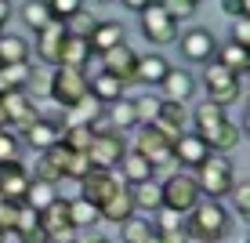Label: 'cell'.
Listing matches in <instances>:
<instances>
[{
  "label": "cell",
  "instance_id": "obj_14",
  "mask_svg": "<svg viewBox=\"0 0 250 243\" xmlns=\"http://www.w3.org/2000/svg\"><path fill=\"white\" fill-rule=\"evenodd\" d=\"M98 58H102V69H105V73L120 76L124 84L134 80V62H138V55H134V47H127V40H124V44H116V47H109V51H102Z\"/></svg>",
  "mask_w": 250,
  "mask_h": 243
},
{
  "label": "cell",
  "instance_id": "obj_28",
  "mask_svg": "<svg viewBox=\"0 0 250 243\" xmlns=\"http://www.w3.org/2000/svg\"><path fill=\"white\" fill-rule=\"evenodd\" d=\"M225 106H218V102H210V98H207V102H200V106H196V116H192V124H196V134H210L214 131V127H221V124H225Z\"/></svg>",
  "mask_w": 250,
  "mask_h": 243
},
{
  "label": "cell",
  "instance_id": "obj_26",
  "mask_svg": "<svg viewBox=\"0 0 250 243\" xmlns=\"http://www.w3.org/2000/svg\"><path fill=\"white\" fill-rule=\"evenodd\" d=\"M105 124L113 131H127V127H138V116H134V98H116L105 106Z\"/></svg>",
  "mask_w": 250,
  "mask_h": 243
},
{
  "label": "cell",
  "instance_id": "obj_2",
  "mask_svg": "<svg viewBox=\"0 0 250 243\" xmlns=\"http://www.w3.org/2000/svg\"><path fill=\"white\" fill-rule=\"evenodd\" d=\"M192 178L196 185H200V196L207 199H221L232 189V181H236V167H232L229 153H214L200 163V167H192Z\"/></svg>",
  "mask_w": 250,
  "mask_h": 243
},
{
  "label": "cell",
  "instance_id": "obj_36",
  "mask_svg": "<svg viewBox=\"0 0 250 243\" xmlns=\"http://www.w3.org/2000/svg\"><path fill=\"white\" fill-rule=\"evenodd\" d=\"M55 185L51 181H40V178H33L29 181V189H25V196H22V203H29V207H37V211H44V207L55 199Z\"/></svg>",
  "mask_w": 250,
  "mask_h": 243
},
{
  "label": "cell",
  "instance_id": "obj_58",
  "mask_svg": "<svg viewBox=\"0 0 250 243\" xmlns=\"http://www.w3.org/2000/svg\"><path fill=\"white\" fill-rule=\"evenodd\" d=\"M188 4H196V7H200V0H188Z\"/></svg>",
  "mask_w": 250,
  "mask_h": 243
},
{
  "label": "cell",
  "instance_id": "obj_8",
  "mask_svg": "<svg viewBox=\"0 0 250 243\" xmlns=\"http://www.w3.org/2000/svg\"><path fill=\"white\" fill-rule=\"evenodd\" d=\"M145 156V160L152 163V167H163V163H170L174 156H170V138L156 131V124H138V134H134V145Z\"/></svg>",
  "mask_w": 250,
  "mask_h": 243
},
{
  "label": "cell",
  "instance_id": "obj_24",
  "mask_svg": "<svg viewBox=\"0 0 250 243\" xmlns=\"http://www.w3.org/2000/svg\"><path fill=\"white\" fill-rule=\"evenodd\" d=\"M167 58L163 55H138V62H134V80L138 84H149V88H156V84L167 76Z\"/></svg>",
  "mask_w": 250,
  "mask_h": 243
},
{
  "label": "cell",
  "instance_id": "obj_51",
  "mask_svg": "<svg viewBox=\"0 0 250 243\" xmlns=\"http://www.w3.org/2000/svg\"><path fill=\"white\" fill-rule=\"evenodd\" d=\"M156 236H160V243H188L185 229H156Z\"/></svg>",
  "mask_w": 250,
  "mask_h": 243
},
{
  "label": "cell",
  "instance_id": "obj_53",
  "mask_svg": "<svg viewBox=\"0 0 250 243\" xmlns=\"http://www.w3.org/2000/svg\"><path fill=\"white\" fill-rule=\"evenodd\" d=\"M120 4H124V7H127V11H142V7H145V4H149V0H120Z\"/></svg>",
  "mask_w": 250,
  "mask_h": 243
},
{
  "label": "cell",
  "instance_id": "obj_38",
  "mask_svg": "<svg viewBox=\"0 0 250 243\" xmlns=\"http://www.w3.org/2000/svg\"><path fill=\"white\" fill-rule=\"evenodd\" d=\"M94 25H98V19H94L87 7H80L76 15H69V19H65V33H69V37H83V40H87Z\"/></svg>",
  "mask_w": 250,
  "mask_h": 243
},
{
  "label": "cell",
  "instance_id": "obj_45",
  "mask_svg": "<svg viewBox=\"0 0 250 243\" xmlns=\"http://www.w3.org/2000/svg\"><path fill=\"white\" fill-rule=\"evenodd\" d=\"M160 7H163V11H167L174 22L192 19V11H196V4H188V0H160Z\"/></svg>",
  "mask_w": 250,
  "mask_h": 243
},
{
  "label": "cell",
  "instance_id": "obj_40",
  "mask_svg": "<svg viewBox=\"0 0 250 243\" xmlns=\"http://www.w3.org/2000/svg\"><path fill=\"white\" fill-rule=\"evenodd\" d=\"M225 196L232 199V207H236L239 218H250V181H247V178H236Z\"/></svg>",
  "mask_w": 250,
  "mask_h": 243
},
{
  "label": "cell",
  "instance_id": "obj_60",
  "mask_svg": "<svg viewBox=\"0 0 250 243\" xmlns=\"http://www.w3.org/2000/svg\"><path fill=\"white\" fill-rule=\"evenodd\" d=\"M73 243H76V240H73Z\"/></svg>",
  "mask_w": 250,
  "mask_h": 243
},
{
  "label": "cell",
  "instance_id": "obj_41",
  "mask_svg": "<svg viewBox=\"0 0 250 243\" xmlns=\"http://www.w3.org/2000/svg\"><path fill=\"white\" fill-rule=\"evenodd\" d=\"M22 22L29 25V29H40V25H47V22H51L47 0H25V4H22Z\"/></svg>",
  "mask_w": 250,
  "mask_h": 243
},
{
  "label": "cell",
  "instance_id": "obj_43",
  "mask_svg": "<svg viewBox=\"0 0 250 243\" xmlns=\"http://www.w3.org/2000/svg\"><path fill=\"white\" fill-rule=\"evenodd\" d=\"M33 178H40V181H51V185H58L65 175H62V167H58L55 160H51L47 153H40V160H37V167H33Z\"/></svg>",
  "mask_w": 250,
  "mask_h": 243
},
{
  "label": "cell",
  "instance_id": "obj_31",
  "mask_svg": "<svg viewBox=\"0 0 250 243\" xmlns=\"http://www.w3.org/2000/svg\"><path fill=\"white\" fill-rule=\"evenodd\" d=\"M69 221H73L76 229H91V225L102 221V211L91 203V199L76 196V199H69Z\"/></svg>",
  "mask_w": 250,
  "mask_h": 243
},
{
  "label": "cell",
  "instance_id": "obj_32",
  "mask_svg": "<svg viewBox=\"0 0 250 243\" xmlns=\"http://www.w3.org/2000/svg\"><path fill=\"white\" fill-rule=\"evenodd\" d=\"M11 62H29V44L15 33H0V66Z\"/></svg>",
  "mask_w": 250,
  "mask_h": 243
},
{
  "label": "cell",
  "instance_id": "obj_6",
  "mask_svg": "<svg viewBox=\"0 0 250 243\" xmlns=\"http://www.w3.org/2000/svg\"><path fill=\"white\" fill-rule=\"evenodd\" d=\"M207 73H203V88H207V98L218 102V106H232V102H239V76L229 73L221 62H203Z\"/></svg>",
  "mask_w": 250,
  "mask_h": 243
},
{
  "label": "cell",
  "instance_id": "obj_30",
  "mask_svg": "<svg viewBox=\"0 0 250 243\" xmlns=\"http://www.w3.org/2000/svg\"><path fill=\"white\" fill-rule=\"evenodd\" d=\"M214 62H221V66L229 69V73L243 76L247 69H250V47H243V44H232V40H229V44L221 47V55L214 58Z\"/></svg>",
  "mask_w": 250,
  "mask_h": 243
},
{
  "label": "cell",
  "instance_id": "obj_19",
  "mask_svg": "<svg viewBox=\"0 0 250 243\" xmlns=\"http://www.w3.org/2000/svg\"><path fill=\"white\" fill-rule=\"evenodd\" d=\"M116 175L124 178L127 185H134V181L152 178V175H156V167H152V163L145 160V156L138 153V149H131V145H127V153L120 156V163H116Z\"/></svg>",
  "mask_w": 250,
  "mask_h": 243
},
{
  "label": "cell",
  "instance_id": "obj_1",
  "mask_svg": "<svg viewBox=\"0 0 250 243\" xmlns=\"http://www.w3.org/2000/svg\"><path fill=\"white\" fill-rule=\"evenodd\" d=\"M182 229L188 243H225V236L232 232V218L218 199H200L192 211H185Z\"/></svg>",
  "mask_w": 250,
  "mask_h": 243
},
{
  "label": "cell",
  "instance_id": "obj_57",
  "mask_svg": "<svg viewBox=\"0 0 250 243\" xmlns=\"http://www.w3.org/2000/svg\"><path fill=\"white\" fill-rule=\"evenodd\" d=\"M25 243H47V240H25Z\"/></svg>",
  "mask_w": 250,
  "mask_h": 243
},
{
  "label": "cell",
  "instance_id": "obj_5",
  "mask_svg": "<svg viewBox=\"0 0 250 243\" xmlns=\"http://www.w3.org/2000/svg\"><path fill=\"white\" fill-rule=\"evenodd\" d=\"M138 19H142V33H145L149 44L167 47V44H174V40H178V22L160 7V0H149V4L138 11Z\"/></svg>",
  "mask_w": 250,
  "mask_h": 243
},
{
  "label": "cell",
  "instance_id": "obj_48",
  "mask_svg": "<svg viewBox=\"0 0 250 243\" xmlns=\"http://www.w3.org/2000/svg\"><path fill=\"white\" fill-rule=\"evenodd\" d=\"M182 221H185V214H178V211H170V207H156V229H182Z\"/></svg>",
  "mask_w": 250,
  "mask_h": 243
},
{
  "label": "cell",
  "instance_id": "obj_21",
  "mask_svg": "<svg viewBox=\"0 0 250 243\" xmlns=\"http://www.w3.org/2000/svg\"><path fill=\"white\" fill-rule=\"evenodd\" d=\"M94 58V51L91 44L83 37H69L65 33V40H62V51H58V62L55 66H73V69H87V62Z\"/></svg>",
  "mask_w": 250,
  "mask_h": 243
},
{
  "label": "cell",
  "instance_id": "obj_34",
  "mask_svg": "<svg viewBox=\"0 0 250 243\" xmlns=\"http://www.w3.org/2000/svg\"><path fill=\"white\" fill-rule=\"evenodd\" d=\"M120 232H124V243H145L152 236V232H156V225H152L149 218H124L120 221Z\"/></svg>",
  "mask_w": 250,
  "mask_h": 243
},
{
  "label": "cell",
  "instance_id": "obj_44",
  "mask_svg": "<svg viewBox=\"0 0 250 243\" xmlns=\"http://www.w3.org/2000/svg\"><path fill=\"white\" fill-rule=\"evenodd\" d=\"M83 7V0H47V15L55 22H65L69 15H76Z\"/></svg>",
  "mask_w": 250,
  "mask_h": 243
},
{
  "label": "cell",
  "instance_id": "obj_49",
  "mask_svg": "<svg viewBox=\"0 0 250 243\" xmlns=\"http://www.w3.org/2000/svg\"><path fill=\"white\" fill-rule=\"evenodd\" d=\"M232 44L250 47V19H247V15H239V19L232 22Z\"/></svg>",
  "mask_w": 250,
  "mask_h": 243
},
{
  "label": "cell",
  "instance_id": "obj_37",
  "mask_svg": "<svg viewBox=\"0 0 250 243\" xmlns=\"http://www.w3.org/2000/svg\"><path fill=\"white\" fill-rule=\"evenodd\" d=\"M22 91L29 94V98H37V94H51V73H47V66H29V76H25Z\"/></svg>",
  "mask_w": 250,
  "mask_h": 243
},
{
  "label": "cell",
  "instance_id": "obj_52",
  "mask_svg": "<svg viewBox=\"0 0 250 243\" xmlns=\"http://www.w3.org/2000/svg\"><path fill=\"white\" fill-rule=\"evenodd\" d=\"M11 19V0H0V25Z\"/></svg>",
  "mask_w": 250,
  "mask_h": 243
},
{
  "label": "cell",
  "instance_id": "obj_4",
  "mask_svg": "<svg viewBox=\"0 0 250 243\" xmlns=\"http://www.w3.org/2000/svg\"><path fill=\"white\" fill-rule=\"evenodd\" d=\"M87 94V73L83 69H73V66H55L51 69V94L62 109L76 106V102Z\"/></svg>",
  "mask_w": 250,
  "mask_h": 243
},
{
  "label": "cell",
  "instance_id": "obj_39",
  "mask_svg": "<svg viewBox=\"0 0 250 243\" xmlns=\"http://www.w3.org/2000/svg\"><path fill=\"white\" fill-rule=\"evenodd\" d=\"M160 106H163L160 94H138V98H134V116H138V124H152V120L160 116Z\"/></svg>",
  "mask_w": 250,
  "mask_h": 243
},
{
  "label": "cell",
  "instance_id": "obj_27",
  "mask_svg": "<svg viewBox=\"0 0 250 243\" xmlns=\"http://www.w3.org/2000/svg\"><path fill=\"white\" fill-rule=\"evenodd\" d=\"M87 44H91L94 55H102V51H109V47H116V44H124V25H120V22H98V25L91 29Z\"/></svg>",
  "mask_w": 250,
  "mask_h": 243
},
{
  "label": "cell",
  "instance_id": "obj_23",
  "mask_svg": "<svg viewBox=\"0 0 250 243\" xmlns=\"http://www.w3.org/2000/svg\"><path fill=\"white\" fill-rule=\"evenodd\" d=\"M98 211H102V218H105V221H116V225L124 221V218H131V214H134V199H131V185H120L116 193H113V196L105 199V203L98 207Z\"/></svg>",
  "mask_w": 250,
  "mask_h": 243
},
{
  "label": "cell",
  "instance_id": "obj_56",
  "mask_svg": "<svg viewBox=\"0 0 250 243\" xmlns=\"http://www.w3.org/2000/svg\"><path fill=\"white\" fill-rule=\"evenodd\" d=\"M91 243H113V240H102V236H98V240H91Z\"/></svg>",
  "mask_w": 250,
  "mask_h": 243
},
{
  "label": "cell",
  "instance_id": "obj_35",
  "mask_svg": "<svg viewBox=\"0 0 250 243\" xmlns=\"http://www.w3.org/2000/svg\"><path fill=\"white\" fill-rule=\"evenodd\" d=\"M62 142L69 145V149H76V153H87V145H91V138H94V124H73V127H62Z\"/></svg>",
  "mask_w": 250,
  "mask_h": 243
},
{
  "label": "cell",
  "instance_id": "obj_55",
  "mask_svg": "<svg viewBox=\"0 0 250 243\" xmlns=\"http://www.w3.org/2000/svg\"><path fill=\"white\" fill-rule=\"evenodd\" d=\"M145 243H160V236H156V232H152V236H149V240H145Z\"/></svg>",
  "mask_w": 250,
  "mask_h": 243
},
{
  "label": "cell",
  "instance_id": "obj_46",
  "mask_svg": "<svg viewBox=\"0 0 250 243\" xmlns=\"http://www.w3.org/2000/svg\"><path fill=\"white\" fill-rule=\"evenodd\" d=\"M7 160H19V134L15 131H0V163H7Z\"/></svg>",
  "mask_w": 250,
  "mask_h": 243
},
{
  "label": "cell",
  "instance_id": "obj_11",
  "mask_svg": "<svg viewBox=\"0 0 250 243\" xmlns=\"http://www.w3.org/2000/svg\"><path fill=\"white\" fill-rule=\"evenodd\" d=\"M170 156H174L182 167H200V163L210 156V145H207V138L203 134H196V131H182L170 142Z\"/></svg>",
  "mask_w": 250,
  "mask_h": 243
},
{
  "label": "cell",
  "instance_id": "obj_12",
  "mask_svg": "<svg viewBox=\"0 0 250 243\" xmlns=\"http://www.w3.org/2000/svg\"><path fill=\"white\" fill-rule=\"evenodd\" d=\"M0 106H4V112H7V124H19V131H25V127L40 116L37 102H33L25 91H4L0 94Z\"/></svg>",
  "mask_w": 250,
  "mask_h": 243
},
{
  "label": "cell",
  "instance_id": "obj_50",
  "mask_svg": "<svg viewBox=\"0 0 250 243\" xmlns=\"http://www.w3.org/2000/svg\"><path fill=\"white\" fill-rule=\"evenodd\" d=\"M221 11L239 19V15H250V0H221Z\"/></svg>",
  "mask_w": 250,
  "mask_h": 243
},
{
  "label": "cell",
  "instance_id": "obj_9",
  "mask_svg": "<svg viewBox=\"0 0 250 243\" xmlns=\"http://www.w3.org/2000/svg\"><path fill=\"white\" fill-rule=\"evenodd\" d=\"M120 185H127V181L120 178L116 171H102V167H91L87 175L80 178V196H83V199H91L94 207H102V203H105V199H109V196H113L116 189H120Z\"/></svg>",
  "mask_w": 250,
  "mask_h": 243
},
{
  "label": "cell",
  "instance_id": "obj_25",
  "mask_svg": "<svg viewBox=\"0 0 250 243\" xmlns=\"http://www.w3.org/2000/svg\"><path fill=\"white\" fill-rule=\"evenodd\" d=\"M15 232L22 240H44V221H40V211L29 203L15 207Z\"/></svg>",
  "mask_w": 250,
  "mask_h": 243
},
{
  "label": "cell",
  "instance_id": "obj_13",
  "mask_svg": "<svg viewBox=\"0 0 250 243\" xmlns=\"http://www.w3.org/2000/svg\"><path fill=\"white\" fill-rule=\"evenodd\" d=\"M29 181H33V175L22 167L19 160L0 163V196H4V199H11V203H22V196H25V189H29Z\"/></svg>",
  "mask_w": 250,
  "mask_h": 243
},
{
  "label": "cell",
  "instance_id": "obj_54",
  "mask_svg": "<svg viewBox=\"0 0 250 243\" xmlns=\"http://www.w3.org/2000/svg\"><path fill=\"white\" fill-rule=\"evenodd\" d=\"M4 127H11V124H7V112H4V106H0V131H4Z\"/></svg>",
  "mask_w": 250,
  "mask_h": 243
},
{
  "label": "cell",
  "instance_id": "obj_17",
  "mask_svg": "<svg viewBox=\"0 0 250 243\" xmlns=\"http://www.w3.org/2000/svg\"><path fill=\"white\" fill-rule=\"evenodd\" d=\"M102 116H105V106H102V102L87 91L76 106H69V109L62 112V120H58V124H62V127H73V124H98Z\"/></svg>",
  "mask_w": 250,
  "mask_h": 243
},
{
  "label": "cell",
  "instance_id": "obj_47",
  "mask_svg": "<svg viewBox=\"0 0 250 243\" xmlns=\"http://www.w3.org/2000/svg\"><path fill=\"white\" fill-rule=\"evenodd\" d=\"M87 171H91L87 153H76V149H73V156H69V163H65V178H76V181H80Z\"/></svg>",
  "mask_w": 250,
  "mask_h": 243
},
{
  "label": "cell",
  "instance_id": "obj_16",
  "mask_svg": "<svg viewBox=\"0 0 250 243\" xmlns=\"http://www.w3.org/2000/svg\"><path fill=\"white\" fill-rule=\"evenodd\" d=\"M62 40H65V22H55L51 19L47 25L37 29V55L44 58L47 66L58 62V51H62Z\"/></svg>",
  "mask_w": 250,
  "mask_h": 243
},
{
  "label": "cell",
  "instance_id": "obj_33",
  "mask_svg": "<svg viewBox=\"0 0 250 243\" xmlns=\"http://www.w3.org/2000/svg\"><path fill=\"white\" fill-rule=\"evenodd\" d=\"M207 145H210L214 153H229V149H236V145H239V127L232 124V120H225L221 127H214V131L207 134Z\"/></svg>",
  "mask_w": 250,
  "mask_h": 243
},
{
  "label": "cell",
  "instance_id": "obj_18",
  "mask_svg": "<svg viewBox=\"0 0 250 243\" xmlns=\"http://www.w3.org/2000/svg\"><path fill=\"white\" fill-rule=\"evenodd\" d=\"M152 124H156V131H160V134H167L170 142H174V138L185 131V124H188L185 102H163V106H160V116L152 120Z\"/></svg>",
  "mask_w": 250,
  "mask_h": 243
},
{
  "label": "cell",
  "instance_id": "obj_15",
  "mask_svg": "<svg viewBox=\"0 0 250 243\" xmlns=\"http://www.w3.org/2000/svg\"><path fill=\"white\" fill-rule=\"evenodd\" d=\"M87 91L102 102V106H109V102H116V98L127 94V84L120 80V76L105 73V69H98V73H87Z\"/></svg>",
  "mask_w": 250,
  "mask_h": 243
},
{
  "label": "cell",
  "instance_id": "obj_42",
  "mask_svg": "<svg viewBox=\"0 0 250 243\" xmlns=\"http://www.w3.org/2000/svg\"><path fill=\"white\" fill-rule=\"evenodd\" d=\"M29 66L33 62H11V66H0V80H4L7 91H22L25 76H29Z\"/></svg>",
  "mask_w": 250,
  "mask_h": 243
},
{
  "label": "cell",
  "instance_id": "obj_20",
  "mask_svg": "<svg viewBox=\"0 0 250 243\" xmlns=\"http://www.w3.org/2000/svg\"><path fill=\"white\" fill-rule=\"evenodd\" d=\"M160 88H163V94H160L163 102H188L192 91H196V84H192V73H185V69H167Z\"/></svg>",
  "mask_w": 250,
  "mask_h": 243
},
{
  "label": "cell",
  "instance_id": "obj_59",
  "mask_svg": "<svg viewBox=\"0 0 250 243\" xmlns=\"http://www.w3.org/2000/svg\"><path fill=\"white\" fill-rule=\"evenodd\" d=\"M0 243H4V229H0Z\"/></svg>",
  "mask_w": 250,
  "mask_h": 243
},
{
  "label": "cell",
  "instance_id": "obj_10",
  "mask_svg": "<svg viewBox=\"0 0 250 243\" xmlns=\"http://www.w3.org/2000/svg\"><path fill=\"white\" fill-rule=\"evenodd\" d=\"M178 47H182V55L188 62H210V58L218 55V40H214V33L203 29V25L185 29L182 37H178Z\"/></svg>",
  "mask_w": 250,
  "mask_h": 243
},
{
  "label": "cell",
  "instance_id": "obj_7",
  "mask_svg": "<svg viewBox=\"0 0 250 243\" xmlns=\"http://www.w3.org/2000/svg\"><path fill=\"white\" fill-rule=\"evenodd\" d=\"M160 193H163V207H170V211H178V214L192 211L203 199L192 175H170L167 181H160Z\"/></svg>",
  "mask_w": 250,
  "mask_h": 243
},
{
  "label": "cell",
  "instance_id": "obj_22",
  "mask_svg": "<svg viewBox=\"0 0 250 243\" xmlns=\"http://www.w3.org/2000/svg\"><path fill=\"white\" fill-rule=\"evenodd\" d=\"M22 134H25V142H29L33 149H47L51 142H58V134H62V124H58L55 116H37Z\"/></svg>",
  "mask_w": 250,
  "mask_h": 243
},
{
  "label": "cell",
  "instance_id": "obj_3",
  "mask_svg": "<svg viewBox=\"0 0 250 243\" xmlns=\"http://www.w3.org/2000/svg\"><path fill=\"white\" fill-rule=\"evenodd\" d=\"M124 153H127L124 134L113 131L105 120H98V124H94V138H91V145H87V160H91V167L116 171V163H120V156H124Z\"/></svg>",
  "mask_w": 250,
  "mask_h": 243
},
{
  "label": "cell",
  "instance_id": "obj_29",
  "mask_svg": "<svg viewBox=\"0 0 250 243\" xmlns=\"http://www.w3.org/2000/svg\"><path fill=\"white\" fill-rule=\"evenodd\" d=\"M131 199H134V207H142V211H156V207H163L160 181H156V178L134 181V185H131Z\"/></svg>",
  "mask_w": 250,
  "mask_h": 243
}]
</instances>
